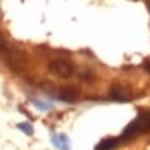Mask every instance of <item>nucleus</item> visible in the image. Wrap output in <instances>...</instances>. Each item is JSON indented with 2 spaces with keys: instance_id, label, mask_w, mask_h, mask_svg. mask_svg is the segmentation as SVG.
I'll list each match as a JSON object with an SVG mask.
<instances>
[{
  "instance_id": "f257e3e1",
  "label": "nucleus",
  "mask_w": 150,
  "mask_h": 150,
  "mask_svg": "<svg viewBox=\"0 0 150 150\" xmlns=\"http://www.w3.org/2000/svg\"><path fill=\"white\" fill-rule=\"evenodd\" d=\"M48 71L52 74L60 76V78H71L74 74V66L64 59H54L48 64Z\"/></svg>"
},
{
  "instance_id": "f03ea898",
  "label": "nucleus",
  "mask_w": 150,
  "mask_h": 150,
  "mask_svg": "<svg viewBox=\"0 0 150 150\" xmlns=\"http://www.w3.org/2000/svg\"><path fill=\"white\" fill-rule=\"evenodd\" d=\"M135 122H136V128H138L140 135L149 133V131H150V112L142 110V112L138 114V117L135 119Z\"/></svg>"
},
{
  "instance_id": "7ed1b4c3",
  "label": "nucleus",
  "mask_w": 150,
  "mask_h": 150,
  "mask_svg": "<svg viewBox=\"0 0 150 150\" xmlns=\"http://www.w3.org/2000/svg\"><path fill=\"white\" fill-rule=\"evenodd\" d=\"M78 97H79V93L76 88H60L59 93H57V98H59L60 102H67V104H74L78 102Z\"/></svg>"
},
{
  "instance_id": "20e7f679",
  "label": "nucleus",
  "mask_w": 150,
  "mask_h": 150,
  "mask_svg": "<svg viewBox=\"0 0 150 150\" xmlns=\"http://www.w3.org/2000/svg\"><path fill=\"white\" fill-rule=\"evenodd\" d=\"M110 98L112 100H117V102H126V100H129L131 97H129V93L128 90L124 88V86H121L119 83H116V85H112V88H110Z\"/></svg>"
},
{
  "instance_id": "39448f33",
  "label": "nucleus",
  "mask_w": 150,
  "mask_h": 150,
  "mask_svg": "<svg viewBox=\"0 0 150 150\" xmlns=\"http://www.w3.org/2000/svg\"><path fill=\"white\" fill-rule=\"evenodd\" d=\"M140 135V131H138V128H136V122L135 121H131L126 128H124V131L121 133V136L117 138L119 142H128V140H133L135 136Z\"/></svg>"
},
{
  "instance_id": "423d86ee",
  "label": "nucleus",
  "mask_w": 150,
  "mask_h": 150,
  "mask_svg": "<svg viewBox=\"0 0 150 150\" xmlns=\"http://www.w3.org/2000/svg\"><path fill=\"white\" fill-rule=\"evenodd\" d=\"M117 143H119L117 138H105V140H102V142L97 145V149L95 150H112Z\"/></svg>"
},
{
  "instance_id": "0eeeda50",
  "label": "nucleus",
  "mask_w": 150,
  "mask_h": 150,
  "mask_svg": "<svg viewBox=\"0 0 150 150\" xmlns=\"http://www.w3.org/2000/svg\"><path fill=\"white\" fill-rule=\"evenodd\" d=\"M19 129H21L24 135H28V136L33 135V126H31V124H28V122H23V124H19Z\"/></svg>"
},
{
  "instance_id": "6e6552de",
  "label": "nucleus",
  "mask_w": 150,
  "mask_h": 150,
  "mask_svg": "<svg viewBox=\"0 0 150 150\" xmlns=\"http://www.w3.org/2000/svg\"><path fill=\"white\" fill-rule=\"evenodd\" d=\"M52 143H54V147H57V149H60V150H69V149H67V147H66V145H64V143L59 140V136H55V135L52 136Z\"/></svg>"
},
{
  "instance_id": "1a4fd4ad",
  "label": "nucleus",
  "mask_w": 150,
  "mask_h": 150,
  "mask_svg": "<svg viewBox=\"0 0 150 150\" xmlns=\"http://www.w3.org/2000/svg\"><path fill=\"white\" fill-rule=\"evenodd\" d=\"M33 104L36 105L38 109H42V110H48V109L52 107L50 104H47V102H42V100H33Z\"/></svg>"
},
{
  "instance_id": "9d476101",
  "label": "nucleus",
  "mask_w": 150,
  "mask_h": 150,
  "mask_svg": "<svg viewBox=\"0 0 150 150\" xmlns=\"http://www.w3.org/2000/svg\"><path fill=\"white\" fill-rule=\"evenodd\" d=\"M93 73H91L90 69H85V71H81V78H85V79H91L93 78Z\"/></svg>"
},
{
  "instance_id": "9b49d317",
  "label": "nucleus",
  "mask_w": 150,
  "mask_h": 150,
  "mask_svg": "<svg viewBox=\"0 0 150 150\" xmlns=\"http://www.w3.org/2000/svg\"><path fill=\"white\" fill-rule=\"evenodd\" d=\"M143 69H145V71H147V73L150 74V60H149V59L143 62Z\"/></svg>"
}]
</instances>
